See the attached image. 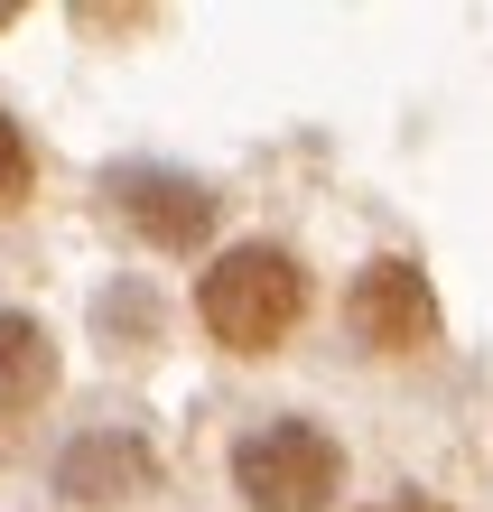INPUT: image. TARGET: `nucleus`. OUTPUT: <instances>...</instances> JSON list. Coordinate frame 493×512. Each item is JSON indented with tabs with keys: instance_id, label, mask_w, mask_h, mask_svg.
Segmentation results:
<instances>
[{
	"instance_id": "obj_6",
	"label": "nucleus",
	"mask_w": 493,
	"mask_h": 512,
	"mask_svg": "<svg viewBox=\"0 0 493 512\" xmlns=\"http://www.w3.org/2000/svg\"><path fill=\"white\" fill-rule=\"evenodd\" d=\"M56 391V336L28 308H0V410H38Z\"/></svg>"
},
{
	"instance_id": "obj_5",
	"label": "nucleus",
	"mask_w": 493,
	"mask_h": 512,
	"mask_svg": "<svg viewBox=\"0 0 493 512\" xmlns=\"http://www.w3.org/2000/svg\"><path fill=\"white\" fill-rule=\"evenodd\" d=\"M121 215L140 224V243L159 252H196L214 243V187H196V177H121Z\"/></svg>"
},
{
	"instance_id": "obj_4",
	"label": "nucleus",
	"mask_w": 493,
	"mask_h": 512,
	"mask_svg": "<svg viewBox=\"0 0 493 512\" xmlns=\"http://www.w3.org/2000/svg\"><path fill=\"white\" fill-rule=\"evenodd\" d=\"M56 485H66V503L103 512V503H131V494L159 485V457H149V438H131V429H94V438H75L66 457H56Z\"/></svg>"
},
{
	"instance_id": "obj_8",
	"label": "nucleus",
	"mask_w": 493,
	"mask_h": 512,
	"mask_svg": "<svg viewBox=\"0 0 493 512\" xmlns=\"http://www.w3.org/2000/svg\"><path fill=\"white\" fill-rule=\"evenodd\" d=\"M373 512H447V503H428V494H391V503H373Z\"/></svg>"
},
{
	"instance_id": "obj_3",
	"label": "nucleus",
	"mask_w": 493,
	"mask_h": 512,
	"mask_svg": "<svg viewBox=\"0 0 493 512\" xmlns=\"http://www.w3.org/2000/svg\"><path fill=\"white\" fill-rule=\"evenodd\" d=\"M345 326L373 354H419V345H438V289H428V270L419 261H363V280L345 289Z\"/></svg>"
},
{
	"instance_id": "obj_7",
	"label": "nucleus",
	"mask_w": 493,
	"mask_h": 512,
	"mask_svg": "<svg viewBox=\"0 0 493 512\" xmlns=\"http://www.w3.org/2000/svg\"><path fill=\"white\" fill-rule=\"evenodd\" d=\"M28 196V140H19V122L0 112V205H19Z\"/></svg>"
},
{
	"instance_id": "obj_2",
	"label": "nucleus",
	"mask_w": 493,
	"mask_h": 512,
	"mask_svg": "<svg viewBox=\"0 0 493 512\" xmlns=\"http://www.w3.org/2000/svg\"><path fill=\"white\" fill-rule=\"evenodd\" d=\"M233 485L252 512H326L335 485H345V447L307 419H270L233 447Z\"/></svg>"
},
{
	"instance_id": "obj_1",
	"label": "nucleus",
	"mask_w": 493,
	"mask_h": 512,
	"mask_svg": "<svg viewBox=\"0 0 493 512\" xmlns=\"http://www.w3.org/2000/svg\"><path fill=\"white\" fill-rule=\"evenodd\" d=\"M196 317L224 354H270L289 345V326L307 317V261L280 243H233L196 280Z\"/></svg>"
}]
</instances>
